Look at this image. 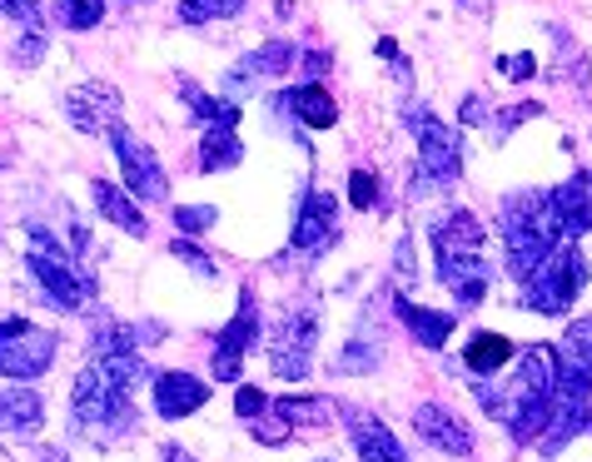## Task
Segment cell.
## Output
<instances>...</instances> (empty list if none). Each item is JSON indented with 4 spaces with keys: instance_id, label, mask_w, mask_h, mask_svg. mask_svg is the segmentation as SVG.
<instances>
[{
    "instance_id": "obj_30",
    "label": "cell",
    "mask_w": 592,
    "mask_h": 462,
    "mask_svg": "<svg viewBox=\"0 0 592 462\" xmlns=\"http://www.w3.org/2000/svg\"><path fill=\"white\" fill-rule=\"evenodd\" d=\"M175 224H179V234L194 239V234L219 224V209H214V204H175Z\"/></svg>"
},
{
    "instance_id": "obj_24",
    "label": "cell",
    "mask_w": 592,
    "mask_h": 462,
    "mask_svg": "<svg viewBox=\"0 0 592 462\" xmlns=\"http://www.w3.org/2000/svg\"><path fill=\"white\" fill-rule=\"evenodd\" d=\"M463 363H468V373H478V378H493L503 363H513V344L503 333H474V344L463 348Z\"/></svg>"
},
{
    "instance_id": "obj_14",
    "label": "cell",
    "mask_w": 592,
    "mask_h": 462,
    "mask_svg": "<svg viewBox=\"0 0 592 462\" xmlns=\"http://www.w3.org/2000/svg\"><path fill=\"white\" fill-rule=\"evenodd\" d=\"M204 403H210V383H200L194 373H160V378H154V408H160V418H169V423L200 413Z\"/></svg>"
},
{
    "instance_id": "obj_1",
    "label": "cell",
    "mask_w": 592,
    "mask_h": 462,
    "mask_svg": "<svg viewBox=\"0 0 592 462\" xmlns=\"http://www.w3.org/2000/svg\"><path fill=\"white\" fill-rule=\"evenodd\" d=\"M497 234H503V249H508V269L518 273L522 284L538 273V264L557 249V244H568L563 234V219H557V204L553 194H533L522 190L503 204V219H497Z\"/></svg>"
},
{
    "instance_id": "obj_18",
    "label": "cell",
    "mask_w": 592,
    "mask_h": 462,
    "mask_svg": "<svg viewBox=\"0 0 592 462\" xmlns=\"http://www.w3.org/2000/svg\"><path fill=\"white\" fill-rule=\"evenodd\" d=\"M344 418H349V433H354V448L364 462H403V442L393 438L379 418L358 413V408H344Z\"/></svg>"
},
{
    "instance_id": "obj_32",
    "label": "cell",
    "mask_w": 592,
    "mask_h": 462,
    "mask_svg": "<svg viewBox=\"0 0 592 462\" xmlns=\"http://www.w3.org/2000/svg\"><path fill=\"white\" fill-rule=\"evenodd\" d=\"M374 200H379V179L368 175V169H354L349 175V204L354 209H374Z\"/></svg>"
},
{
    "instance_id": "obj_3",
    "label": "cell",
    "mask_w": 592,
    "mask_h": 462,
    "mask_svg": "<svg viewBox=\"0 0 592 462\" xmlns=\"http://www.w3.org/2000/svg\"><path fill=\"white\" fill-rule=\"evenodd\" d=\"M25 264H30V273H36V284L50 294V304L65 308V313H75V308H85L90 298H96V273H85L80 264L65 254V244H60L50 229L30 224Z\"/></svg>"
},
{
    "instance_id": "obj_17",
    "label": "cell",
    "mask_w": 592,
    "mask_h": 462,
    "mask_svg": "<svg viewBox=\"0 0 592 462\" xmlns=\"http://www.w3.org/2000/svg\"><path fill=\"white\" fill-rule=\"evenodd\" d=\"M90 194H96V209H100V219H105V224L125 229V234H135V239L150 234L140 204H135V194L125 190V184H105V179H96V184H90Z\"/></svg>"
},
{
    "instance_id": "obj_39",
    "label": "cell",
    "mask_w": 592,
    "mask_h": 462,
    "mask_svg": "<svg viewBox=\"0 0 592 462\" xmlns=\"http://www.w3.org/2000/svg\"><path fill=\"white\" fill-rule=\"evenodd\" d=\"M463 125H493V119H488V105L478 95L463 100Z\"/></svg>"
},
{
    "instance_id": "obj_43",
    "label": "cell",
    "mask_w": 592,
    "mask_h": 462,
    "mask_svg": "<svg viewBox=\"0 0 592 462\" xmlns=\"http://www.w3.org/2000/svg\"><path fill=\"white\" fill-rule=\"evenodd\" d=\"M119 5H140V0H119Z\"/></svg>"
},
{
    "instance_id": "obj_2",
    "label": "cell",
    "mask_w": 592,
    "mask_h": 462,
    "mask_svg": "<svg viewBox=\"0 0 592 462\" xmlns=\"http://www.w3.org/2000/svg\"><path fill=\"white\" fill-rule=\"evenodd\" d=\"M71 408H75V427H80L90 442L100 448H115V442H130L140 433V408H135V393L125 383L110 378V368L90 363L75 378L71 393Z\"/></svg>"
},
{
    "instance_id": "obj_42",
    "label": "cell",
    "mask_w": 592,
    "mask_h": 462,
    "mask_svg": "<svg viewBox=\"0 0 592 462\" xmlns=\"http://www.w3.org/2000/svg\"><path fill=\"white\" fill-rule=\"evenodd\" d=\"M40 462H71V458H65V452H55V448H50V452H40Z\"/></svg>"
},
{
    "instance_id": "obj_28",
    "label": "cell",
    "mask_w": 592,
    "mask_h": 462,
    "mask_svg": "<svg viewBox=\"0 0 592 462\" xmlns=\"http://www.w3.org/2000/svg\"><path fill=\"white\" fill-rule=\"evenodd\" d=\"M244 11V0H185L179 5V21L185 25H210V21H229V15Z\"/></svg>"
},
{
    "instance_id": "obj_11",
    "label": "cell",
    "mask_w": 592,
    "mask_h": 462,
    "mask_svg": "<svg viewBox=\"0 0 592 462\" xmlns=\"http://www.w3.org/2000/svg\"><path fill=\"white\" fill-rule=\"evenodd\" d=\"M339 234V204L333 194L324 190H308L304 204H299V219H294V249L299 254H324Z\"/></svg>"
},
{
    "instance_id": "obj_20",
    "label": "cell",
    "mask_w": 592,
    "mask_h": 462,
    "mask_svg": "<svg viewBox=\"0 0 592 462\" xmlns=\"http://www.w3.org/2000/svg\"><path fill=\"white\" fill-rule=\"evenodd\" d=\"M553 204H557V219H563V234L568 239L588 234L592 229V175H572L568 184H557Z\"/></svg>"
},
{
    "instance_id": "obj_25",
    "label": "cell",
    "mask_w": 592,
    "mask_h": 462,
    "mask_svg": "<svg viewBox=\"0 0 592 462\" xmlns=\"http://www.w3.org/2000/svg\"><path fill=\"white\" fill-rule=\"evenodd\" d=\"M294 60H299V55H294V46H289V40H269V46L249 50V55L239 60L235 85H239V80H260V75H285Z\"/></svg>"
},
{
    "instance_id": "obj_9",
    "label": "cell",
    "mask_w": 592,
    "mask_h": 462,
    "mask_svg": "<svg viewBox=\"0 0 592 462\" xmlns=\"http://www.w3.org/2000/svg\"><path fill=\"white\" fill-rule=\"evenodd\" d=\"M254 338H260V304H254V294L244 288L235 319L214 338V383H239V368H244V354L254 348Z\"/></svg>"
},
{
    "instance_id": "obj_41",
    "label": "cell",
    "mask_w": 592,
    "mask_h": 462,
    "mask_svg": "<svg viewBox=\"0 0 592 462\" xmlns=\"http://www.w3.org/2000/svg\"><path fill=\"white\" fill-rule=\"evenodd\" d=\"M160 462H194V458H190V452H185V448H175V442H169V448L160 452Z\"/></svg>"
},
{
    "instance_id": "obj_8",
    "label": "cell",
    "mask_w": 592,
    "mask_h": 462,
    "mask_svg": "<svg viewBox=\"0 0 592 462\" xmlns=\"http://www.w3.org/2000/svg\"><path fill=\"white\" fill-rule=\"evenodd\" d=\"M110 150H115L119 175H125V190H130L135 200H144V204H160V200H165V194H169L165 165L154 159V150L140 140V134H130L125 125H119V130H110Z\"/></svg>"
},
{
    "instance_id": "obj_16",
    "label": "cell",
    "mask_w": 592,
    "mask_h": 462,
    "mask_svg": "<svg viewBox=\"0 0 592 462\" xmlns=\"http://www.w3.org/2000/svg\"><path fill=\"white\" fill-rule=\"evenodd\" d=\"M46 423V403L36 388H0V438H36Z\"/></svg>"
},
{
    "instance_id": "obj_44",
    "label": "cell",
    "mask_w": 592,
    "mask_h": 462,
    "mask_svg": "<svg viewBox=\"0 0 592 462\" xmlns=\"http://www.w3.org/2000/svg\"><path fill=\"white\" fill-rule=\"evenodd\" d=\"M463 5H478V0H463Z\"/></svg>"
},
{
    "instance_id": "obj_40",
    "label": "cell",
    "mask_w": 592,
    "mask_h": 462,
    "mask_svg": "<svg viewBox=\"0 0 592 462\" xmlns=\"http://www.w3.org/2000/svg\"><path fill=\"white\" fill-rule=\"evenodd\" d=\"M304 70H308V75H324V70H329V55H319V50H308V55H304Z\"/></svg>"
},
{
    "instance_id": "obj_4",
    "label": "cell",
    "mask_w": 592,
    "mask_h": 462,
    "mask_svg": "<svg viewBox=\"0 0 592 462\" xmlns=\"http://www.w3.org/2000/svg\"><path fill=\"white\" fill-rule=\"evenodd\" d=\"M314 344H319V304H314V298H299V304L285 308V319H279V329H274L269 368L279 373V378L299 383L308 373Z\"/></svg>"
},
{
    "instance_id": "obj_33",
    "label": "cell",
    "mask_w": 592,
    "mask_h": 462,
    "mask_svg": "<svg viewBox=\"0 0 592 462\" xmlns=\"http://www.w3.org/2000/svg\"><path fill=\"white\" fill-rule=\"evenodd\" d=\"M249 427H254V438H260V442H269V448H279V442H285L289 433H294V427H289L279 413H274V408H269V413H264V418H254V423H249Z\"/></svg>"
},
{
    "instance_id": "obj_36",
    "label": "cell",
    "mask_w": 592,
    "mask_h": 462,
    "mask_svg": "<svg viewBox=\"0 0 592 462\" xmlns=\"http://www.w3.org/2000/svg\"><path fill=\"white\" fill-rule=\"evenodd\" d=\"M46 55V36H21L15 40V65H36Z\"/></svg>"
},
{
    "instance_id": "obj_15",
    "label": "cell",
    "mask_w": 592,
    "mask_h": 462,
    "mask_svg": "<svg viewBox=\"0 0 592 462\" xmlns=\"http://www.w3.org/2000/svg\"><path fill=\"white\" fill-rule=\"evenodd\" d=\"M414 427H418V438L424 442H433L439 452H453V458H468L474 452V433L463 427V418H453L449 408H439V403H424L414 413Z\"/></svg>"
},
{
    "instance_id": "obj_34",
    "label": "cell",
    "mask_w": 592,
    "mask_h": 462,
    "mask_svg": "<svg viewBox=\"0 0 592 462\" xmlns=\"http://www.w3.org/2000/svg\"><path fill=\"white\" fill-rule=\"evenodd\" d=\"M235 413L244 418V423H254V418H264V413H269V398H264L260 388H249V383H244V388L235 393Z\"/></svg>"
},
{
    "instance_id": "obj_5",
    "label": "cell",
    "mask_w": 592,
    "mask_h": 462,
    "mask_svg": "<svg viewBox=\"0 0 592 462\" xmlns=\"http://www.w3.org/2000/svg\"><path fill=\"white\" fill-rule=\"evenodd\" d=\"M55 363V333L30 319H0V378L36 383Z\"/></svg>"
},
{
    "instance_id": "obj_21",
    "label": "cell",
    "mask_w": 592,
    "mask_h": 462,
    "mask_svg": "<svg viewBox=\"0 0 592 462\" xmlns=\"http://www.w3.org/2000/svg\"><path fill=\"white\" fill-rule=\"evenodd\" d=\"M488 229L478 224L468 209H453L449 219H439V229H433V249H439V259H453V254H478L483 249Z\"/></svg>"
},
{
    "instance_id": "obj_12",
    "label": "cell",
    "mask_w": 592,
    "mask_h": 462,
    "mask_svg": "<svg viewBox=\"0 0 592 462\" xmlns=\"http://www.w3.org/2000/svg\"><path fill=\"white\" fill-rule=\"evenodd\" d=\"M244 159V144H239V105L229 100L225 115L204 125V140H200V169L204 175H219V169H235Z\"/></svg>"
},
{
    "instance_id": "obj_7",
    "label": "cell",
    "mask_w": 592,
    "mask_h": 462,
    "mask_svg": "<svg viewBox=\"0 0 592 462\" xmlns=\"http://www.w3.org/2000/svg\"><path fill=\"white\" fill-rule=\"evenodd\" d=\"M403 119H408V125L418 130V169H424L428 179H439V184H453V179L463 175L458 134H453L428 105H418V100L403 110Z\"/></svg>"
},
{
    "instance_id": "obj_19",
    "label": "cell",
    "mask_w": 592,
    "mask_h": 462,
    "mask_svg": "<svg viewBox=\"0 0 592 462\" xmlns=\"http://www.w3.org/2000/svg\"><path fill=\"white\" fill-rule=\"evenodd\" d=\"M279 105L289 110L294 119H304L308 130H333V119H339V105H333V95L324 90V85H294V90H285L279 95Z\"/></svg>"
},
{
    "instance_id": "obj_27",
    "label": "cell",
    "mask_w": 592,
    "mask_h": 462,
    "mask_svg": "<svg viewBox=\"0 0 592 462\" xmlns=\"http://www.w3.org/2000/svg\"><path fill=\"white\" fill-rule=\"evenodd\" d=\"M55 15L65 30H96L105 15V0H55Z\"/></svg>"
},
{
    "instance_id": "obj_37",
    "label": "cell",
    "mask_w": 592,
    "mask_h": 462,
    "mask_svg": "<svg viewBox=\"0 0 592 462\" xmlns=\"http://www.w3.org/2000/svg\"><path fill=\"white\" fill-rule=\"evenodd\" d=\"M538 110H543V105H513V110H508V115H497V134H508V130H518L522 119H533V115H538Z\"/></svg>"
},
{
    "instance_id": "obj_45",
    "label": "cell",
    "mask_w": 592,
    "mask_h": 462,
    "mask_svg": "<svg viewBox=\"0 0 592 462\" xmlns=\"http://www.w3.org/2000/svg\"><path fill=\"white\" fill-rule=\"evenodd\" d=\"M588 433H592V427H588Z\"/></svg>"
},
{
    "instance_id": "obj_6",
    "label": "cell",
    "mask_w": 592,
    "mask_h": 462,
    "mask_svg": "<svg viewBox=\"0 0 592 462\" xmlns=\"http://www.w3.org/2000/svg\"><path fill=\"white\" fill-rule=\"evenodd\" d=\"M582 284H588V259H582L572 244H557V249L538 264L533 279L522 284V294H528V308H538V313H563V308L582 294Z\"/></svg>"
},
{
    "instance_id": "obj_13",
    "label": "cell",
    "mask_w": 592,
    "mask_h": 462,
    "mask_svg": "<svg viewBox=\"0 0 592 462\" xmlns=\"http://www.w3.org/2000/svg\"><path fill=\"white\" fill-rule=\"evenodd\" d=\"M439 279L453 288L458 308H478L488 298L493 269L483 264V254H453V259H439Z\"/></svg>"
},
{
    "instance_id": "obj_10",
    "label": "cell",
    "mask_w": 592,
    "mask_h": 462,
    "mask_svg": "<svg viewBox=\"0 0 592 462\" xmlns=\"http://www.w3.org/2000/svg\"><path fill=\"white\" fill-rule=\"evenodd\" d=\"M119 90L105 80H85L75 85L71 95H65V115H71V125L80 134H110L119 130Z\"/></svg>"
},
{
    "instance_id": "obj_23",
    "label": "cell",
    "mask_w": 592,
    "mask_h": 462,
    "mask_svg": "<svg viewBox=\"0 0 592 462\" xmlns=\"http://www.w3.org/2000/svg\"><path fill=\"white\" fill-rule=\"evenodd\" d=\"M557 373H563V378L592 383V319L568 323L563 344H557Z\"/></svg>"
},
{
    "instance_id": "obj_35",
    "label": "cell",
    "mask_w": 592,
    "mask_h": 462,
    "mask_svg": "<svg viewBox=\"0 0 592 462\" xmlns=\"http://www.w3.org/2000/svg\"><path fill=\"white\" fill-rule=\"evenodd\" d=\"M175 259H185L194 273H200V279H214V259H204V254L194 249L190 239H175Z\"/></svg>"
},
{
    "instance_id": "obj_26",
    "label": "cell",
    "mask_w": 592,
    "mask_h": 462,
    "mask_svg": "<svg viewBox=\"0 0 592 462\" xmlns=\"http://www.w3.org/2000/svg\"><path fill=\"white\" fill-rule=\"evenodd\" d=\"M269 408L285 418L289 427H294V423L319 427V423H329V418H333V403H329V398H279V403H269Z\"/></svg>"
},
{
    "instance_id": "obj_22",
    "label": "cell",
    "mask_w": 592,
    "mask_h": 462,
    "mask_svg": "<svg viewBox=\"0 0 592 462\" xmlns=\"http://www.w3.org/2000/svg\"><path fill=\"white\" fill-rule=\"evenodd\" d=\"M393 308H399V319L408 323L414 344H424V348H443V344H449L453 313H443V308H424V304H408V298H393Z\"/></svg>"
},
{
    "instance_id": "obj_38",
    "label": "cell",
    "mask_w": 592,
    "mask_h": 462,
    "mask_svg": "<svg viewBox=\"0 0 592 462\" xmlns=\"http://www.w3.org/2000/svg\"><path fill=\"white\" fill-rule=\"evenodd\" d=\"M533 70H538L533 55H508V60H503V75H508V80H528Z\"/></svg>"
},
{
    "instance_id": "obj_29",
    "label": "cell",
    "mask_w": 592,
    "mask_h": 462,
    "mask_svg": "<svg viewBox=\"0 0 592 462\" xmlns=\"http://www.w3.org/2000/svg\"><path fill=\"white\" fill-rule=\"evenodd\" d=\"M0 15H11L21 36H46V11H40V0H0Z\"/></svg>"
},
{
    "instance_id": "obj_31",
    "label": "cell",
    "mask_w": 592,
    "mask_h": 462,
    "mask_svg": "<svg viewBox=\"0 0 592 462\" xmlns=\"http://www.w3.org/2000/svg\"><path fill=\"white\" fill-rule=\"evenodd\" d=\"M179 95L190 100V110H194V119H204V125H214V119L225 115V105L229 100H214L210 90H200V85L190 80V75H185V80H179Z\"/></svg>"
}]
</instances>
